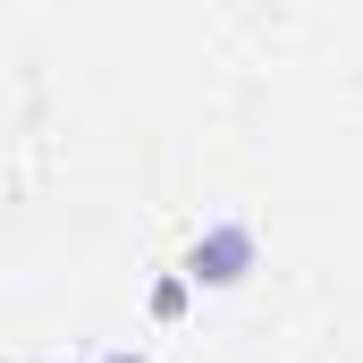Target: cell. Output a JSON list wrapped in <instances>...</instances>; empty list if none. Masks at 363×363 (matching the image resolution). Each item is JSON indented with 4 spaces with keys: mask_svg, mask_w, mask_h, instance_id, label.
<instances>
[{
    "mask_svg": "<svg viewBox=\"0 0 363 363\" xmlns=\"http://www.w3.org/2000/svg\"><path fill=\"white\" fill-rule=\"evenodd\" d=\"M245 254H254L245 228H220L211 245H194V279H237V271H245Z\"/></svg>",
    "mask_w": 363,
    "mask_h": 363,
    "instance_id": "obj_1",
    "label": "cell"
},
{
    "mask_svg": "<svg viewBox=\"0 0 363 363\" xmlns=\"http://www.w3.org/2000/svg\"><path fill=\"white\" fill-rule=\"evenodd\" d=\"M101 363H144V355H101Z\"/></svg>",
    "mask_w": 363,
    "mask_h": 363,
    "instance_id": "obj_2",
    "label": "cell"
}]
</instances>
